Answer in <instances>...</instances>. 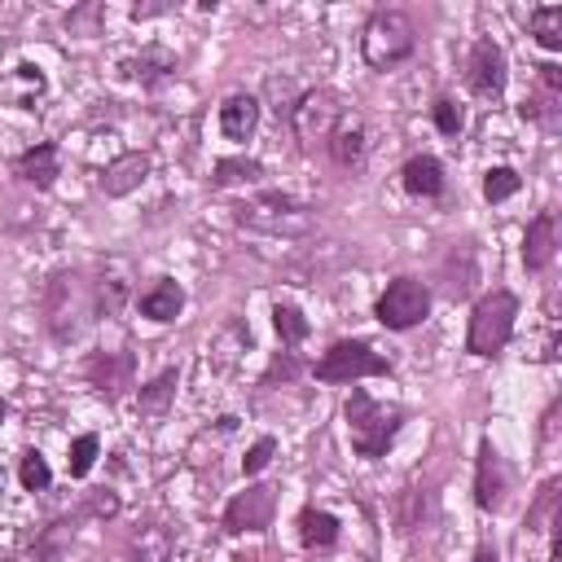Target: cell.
<instances>
[{
  "label": "cell",
  "mask_w": 562,
  "mask_h": 562,
  "mask_svg": "<svg viewBox=\"0 0 562 562\" xmlns=\"http://www.w3.org/2000/svg\"><path fill=\"white\" fill-rule=\"evenodd\" d=\"M418 49V27L405 10H378L361 32V54L374 71H396Z\"/></svg>",
  "instance_id": "1"
},
{
  "label": "cell",
  "mask_w": 562,
  "mask_h": 562,
  "mask_svg": "<svg viewBox=\"0 0 562 562\" xmlns=\"http://www.w3.org/2000/svg\"><path fill=\"white\" fill-rule=\"evenodd\" d=\"M400 422H405V409L400 405H378L370 391H352V400H348V431H352V448L361 453V457H383L387 448H391V440H396V431H400Z\"/></svg>",
  "instance_id": "2"
},
{
  "label": "cell",
  "mask_w": 562,
  "mask_h": 562,
  "mask_svg": "<svg viewBox=\"0 0 562 562\" xmlns=\"http://www.w3.org/2000/svg\"><path fill=\"white\" fill-rule=\"evenodd\" d=\"M514 317H518V300L510 291H492L475 304V317H470V335H466V352L475 356H496L510 335H514Z\"/></svg>",
  "instance_id": "3"
},
{
  "label": "cell",
  "mask_w": 562,
  "mask_h": 562,
  "mask_svg": "<svg viewBox=\"0 0 562 562\" xmlns=\"http://www.w3.org/2000/svg\"><path fill=\"white\" fill-rule=\"evenodd\" d=\"M313 374L321 378V383H361V378H387L391 374V361L387 356H378L370 343H361V339H343V343H335L317 365H313Z\"/></svg>",
  "instance_id": "4"
},
{
  "label": "cell",
  "mask_w": 562,
  "mask_h": 562,
  "mask_svg": "<svg viewBox=\"0 0 562 562\" xmlns=\"http://www.w3.org/2000/svg\"><path fill=\"white\" fill-rule=\"evenodd\" d=\"M374 313H378V321L387 330H413L431 313V291L422 286L418 277H396L391 286L378 295V308Z\"/></svg>",
  "instance_id": "5"
},
{
  "label": "cell",
  "mask_w": 562,
  "mask_h": 562,
  "mask_svg": "<svg viewBox=\"0 0 562 562\" xmlns=\"http://www.w3.org/2000/svg\"><path fill=\"white\" fill-rule=\"evenodd\" d=\"M45 308H49V326H54L58 339L80 335V326H84V317H89V291H84V281H80L75 272H58V277L49 281Z\"/></svg>",
  "instance_id": "6"
},
{
  "label": "cell",
  "mask_w": 562,
  "mask_h": 562,
  "mask_svg": "<svg viewBox=\"0 0 562 562\" xmlns=\"http://www.w3.org/2000/svg\"><path fill=\"white\" fill-rule=\"evenodd\" d=\"M295 137L304 141V145H313V141H330V132L343 124V106H339V97L335 93H308L300 106H295Z\"/></svg>",
  "instance_id": "7"
},
{
  "label": "cell",
  "mask_w": 562,
  "mask_h": 562,
  "mask_svg": "<svg viewBox=\"0 0 562 562\" xmlns=\"http://www.w3.org/2000/svg\"><path fill=\"white\" fill-rule=\"evenodd\" d=\"M272 510H277V488H264V483H255V488H246V492H237L229 505H224V531H264L268 523H272Z\"/></svg>",
  "instance_id": "8"
},
{
  "label": "cell",
  "mask_w": 562,
  "mask_h": 562,
  "mask_svg": "<svg viewBox=\"0 0 562 562\" xmlns=\"http://www.w3.org/2000/svg\"><path fill=\"white\" fill-rule=\"evenodd\" d=\"M505 492H510V466L492 448V440H483L479 444V466H475V501H479V510H501Z\"/></svg>",
  "instance_id": "9"
},
{
  "label": "cell",
  "mask_w": 562,
  "mask_h": 562,
  "mask_svg": "<svg viewBox=\"0 0 562 562\" xmlns=\"http://www.w3.org/2000/svg\"><path fill=\"white\" fill-rule=\"evenodd\" d=\"M470 89L479 93V97H501L505 93V54H501V45H492V40H479L475 49H470Z\"/></svg>",
  "instance_id": "10"
},
{
  "label": "cell",
  "mask_w": 562,
  "mask_h": 562,
  "mask_svg": "<svg viewBox=\"0 0 562 562\" xmlns=\"http://www.w3.org/2000/svg\"><path fill=\"white\" fill-rule=\"evenodd\" d=\"M553 255H558V224H553V215L545 211V215H536V220L527 224L523 264H527V272H540V268L553 264Z\"/></svg>",
  "instance_id": "11"
},
{
  "label": "cell",
  "mask_w": 562,
  "mask_h": 562,
  "mask_svg": "<svg viewBox=\"0 0 562 562\" xmlns=\"http://www.w3.org/2000/svg\"><path fill=\"white\" fill-rule=\"evenodd\" d=\"M255 128H259V102L250 93H237V97H229L220 106V132L229 141H250Z\"/></svg>",
  "instance_id": "12"
},
{
  "label": "cell",
  "mask_w": 562,
  "mask_h": 562,
  "mask_svg": "<svg viewBox=\"0 0 562 562\" xmlns=\"http://www.w3.org/2000/svg\"><path fill=\"white\" fill-rule=\"evenodd\" d=\"M145 176H150V159H145V154H119V159L102 172V189H106L110 198H124V194H132Z\"/></svg>",
  "instance_id": "13"
},
{
  "label": "cell",
  "mask_w": 562,
  "mask_h": 562,
  "mask_svg": "<svg viewBox=\"0 0 562 562\" xmlns=\"http://www.w3.org/2000/svg\"><path fill=\"white\" fill-rule=\"evenodd\" d=\"M14 172H19L23 180H32V185H40V189H49V185L58 180V172H62V163H58V145H54V141H40L36 150H27V154H19V163H14Z\"/></svg>",
  "instance_id": "14"
},
{
  "label": "cell",
  "mask_w": 562,
  "mask_h": 562,
  "mask_svg": "<svg viewBox=\"0 0 562 562\" xmlns=\"http://www.w3.org/2000/svg\"><path fill=\"white\" fill-rule=\"evenodd\" d=\"M400 176H405V189H409L413 198H440V194H444V167H440V159H431V154L409 159Z\"/></svg>",
  "instance_id": "15"
},
{
  "label": "cell",
  "mask_w": 562,
  "mask_h": 562,
  "mask_svg": "<svg viewBox=\"0 0 562 562\" xmlns=\"http://www.w3.org/2000/svg\"><path fill=\"white\" fill-rule=\"evenodd\" d=\"M89 378L97 383V391H106L110 400L119 396V387H128V378H132V356L128 352H119V356H93L89 361Z\"/></svg>",
  "instance_id": "16"
},
{
  "label": "cell",
  "mask_w": 562,
  "mask_h": 562,
  "mask_svg": "<svg viewBox=\"0 0 562 562\" xmlns=\"http://www.w3.org/2000/svg\"><path fill=\"white\" fill-rule=\"evenodd\" d=\"M180 308H185V291L172 277H163L150 295H141V317H150V321H176Z\"/></svg>",
  "instance_id": "17"
},
{
  "label": "cell",
  "mask_w": 562,
  "mask_h": 562,
  "mask_svg": "<svg viewBox=\"0 0 562 562\" xmlns=\"http://www.w3.org/2000/svg\"><path fill=\"white\" fill-rule=\"evenodd\" d=\"M300 540H304L308 549H330V545L339 540V518L326 514V510H317V505L300 510Z\"/></svg>",
  "instance_id": "18"
},
{
  "label": "cell",
  "mask_w": 562,
  "mask_h": 562,
  "mask_svg": "<svg viewBox=\"0 0 562 562\" xmlns=\"http://www.w3.org/2000/svg\"><path fill=\"white\" fill-rule=\"evenodd\" d=\"M330 154L339 167H361L365 163V128L352 119V124H339L330 132Z\"/></svg>",
  "instance_id": "19"
},
{
  "label": "cell",
  "mask_w": 562,
  "mask_h": 562,
  "mask_svg": "<svg viewBox=\"0 0 562 562\" xmlns=\"http://www.w3.org/2000/svg\"><path fill=\"white\" fill-rule=\"evenodd\" d=\"M176 387H180V374H176V370H163L150 387H141L137 409H141L145 418H163V413H167V405L176 400Z\"/></svg>",
  "instance_id": "20"
},
{
  "label": "cell",
  "mask_w": 562,
  "mask_h": 562,
  "mask_svg": "<svg viewBox=\"0 0 562 562\" xmlns=\"http://www.w3.org/2000/svg\"><path fill=\"white\" fill-rule=\"evenodd\" d=\"M531 36H536L540 49L558 54V49H562V5H540V10H531Z\"/></svg>",
  "instance_id": "21"
},
{
  "label": "cell",
  "mask_w": 562,
  "mask_h": 562,
  "mask_svg": "<svg viewBox=\"0 0 562 562\" xmlns=\"http://www.w3.org/2000/svg\"><path fill=\"white\" fill-rule=\"evenodd\" d=\"M272 326H277V339L286 343V348H295V343H304L308 339V317L300 313V308H291V304H277L272 308Z\"/></svg>",
  "instance_id": "22"
},
{
  "label": "cell",
  "mask_w": 562,
  "mask_h": 562,
  "mask_svg": "<svg viewBox=\"0 0 562 562\" xmlns=\"http://www.w3.org/2000/svg\"><path fill=\"white\" fill-rule=\"evenodd\" d=\"M259 176H264V167L255 159H220L211 185H220V189H229V185H255Z\"/></svg>",
  "instance_id": "23"
},
{
  "label": "cell",
  "mask_w": 562,
  "mask_h": 562,
  "mask_svg": "<svg viewBox=\"0 0 562 562\" xmlns=\"http://www.w3.org/2000/svg\"><path fill=\"white\" fill-rule=\"evenodd\" d=\"M176 71V58L167 54V49H145L137 62H132V75L141 80V84H159V80H167Z\"/></svg>",
  "instance_id": "24"
},
{
  "label": "cell",
  "mask_w": 562,
  "mask_h": 562,
  "mask_svg": "<svg viewBox=\"0 0 562 562\" xmlns=\"http://www.w3.org/2000/svg\"><path fill=\"white\" fill-rule=\"evenodd\" d=\"M518 115H523V119H531V124H540L545 132H558V124H562V119H558V93H549V89H545V93L527 97V102L518 106Z\"/></svg>",
  "instance_id": "25"
},
{
  "label": "cell",
  "mask_w": 562,
  "mask_h": 562,
  "mask_svg": "<svg viewBox=\"0 0 562 562\" xmlns=\"http://www.w3.org/2000/svg\"><path fill=\"white\" fill-rule=\"evenodd\" d=\"M518 172L514 167H492L488 176H483V198L488 202H505V198H514L518 194Z\"/></svg>",
  "instance_id": "26"
},
{
  "label": "cell",
  "mask_w": 562,
  "mask_h": 562,
  "mask_svg": "<svg viewBox=\"0 0 562 562\" xmlns=\"http://www.w3.org/2000/svg\"><path fill=\"white\" fill-rule=\"evenodd\" d=\"M19 479H23L27 492H45V488L54 483V470H49V461H45L40 453H27L23 466H19Z\"/></svg>",
  "instance_id": "27"
},
{
  "label": "cell",
  "mask_w": 562,
  "mask_h": 562,
  "mask_svg": "<svg viewBox=\"0 0 562 562\" xmlns=\"http://www.w3.org/2000/svg\"><path fill=\"white\" fill-rule=\"evenodd\" d=\"M97 453H102V444H97V435H80L75 444H71V479H84L89 470H93V461H97Z\"/></svg>",
  "instance_id": "28"
},
{
  "label": "cell",
  "mask_w": 562,
  "mask_h": 562,
  "mask_svg": "<svg viewBox=\"0 0 562 562\" xmlns=\"http://www.w3.org/2000/svg\"><path fill=\"white\" fill-rule=\"evenodd\" d=\"M14 80L23 84V93H19V102H14V106H32V102L45 93V75H40V67H32V62H23V67L14 71Z\"/></svg>",
  "instance_id": "29"
},
{
  "label": "cell",
  "mask_w": 562,
  "mask_h": 562,
  "mask_svg": "<svg viewBox=\"0 0 562 562\" xmlns=\"http://www.w3.org/2000/svg\"><path fill=\"white\" fill-rule=\"evenodd\" d=\"M431 115H435V128H440L444 137H461V128H466V119H461V106H457V102H448V97H440Z\"/></svg>",
  "instance_id": "30"
},
{
  "label": "cell",
  "mask_w": 562,
  "mask_h": 562,
  "mask_svg": "<svg viewBox=\"0 0 562 562\" xmlns=\"http://www.w3.org/2000/svg\"><path fill=\"white\" fill-rule=\"evenodd\" d=\"M272 453H277V440H272V435L255 440V444H250V453L242 457V470H246V475H259V470L272 461Z\"/></svg>",
  "instance_id": "31"
},
{
  "label": "cell",
  "mask_w": 562,
  "mask_h": 562,
  "mask_svg": "<svg viewBox=\"0 0 562 562\" xmlns=\"http://www.w3.org/2000/svg\"><path fill=\"white\" fill-rule=\"evenodd\" d=\"M475 562H496V553H492V549H488V545H483V549H479V558H475Z\"/></svg>",
  "instance_id": "32"
},
{
  "label": "cell",
  "mask_w": 562,
  "mask_h": 562,
  "mask_svg": "<svg viewBox=\"0 0 562 562\" xmlns=\"http://www.w3.org/2000/svg\"><path fill=\"white\" fill-rule=\"evenodd\" d=\"M0 492H5V470H0Z\"/></svg>",
  "instance_id": "33"
},
{
  "label": "cell",
  "mask_w": 562,
  "mask_h": 562,
  "mask_svg": "<svg viewBox=\"0 0 562 562\" xmlns=\"http://www.w3.org/2000/svg\"><path fill=\"white\" fill-rule=\"evenodd\" d=\"M0 418H5V400H0Z\"/></svg>",
  "instance_id": "34"
}]
</instances>
